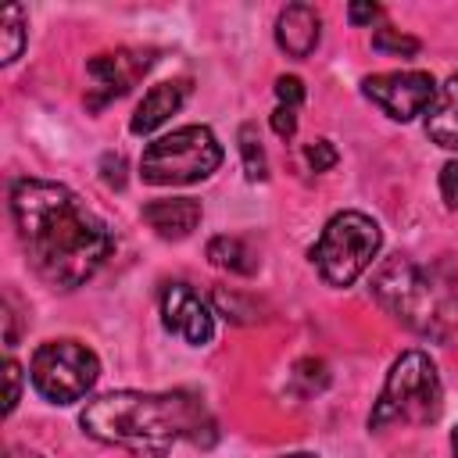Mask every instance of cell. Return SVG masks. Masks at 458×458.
<instances>
[{"label":"cell","instance_id":"6da1fadb","mask_svg":"<svg viewBox=\"0 0 458 458\" xmlns=\"http://www.w3.org/2000/svg\"><path fill=\"white\" fill-rule=\"evenodd\" d=\"M11 215L29 268L54 290L82 286L114 250L107 222L61 182L18 179L11 186Z\"/></svg>","mask_w":458,"mask_h":458},{"label":"cell","instance_id":"7a4b0ae2","mask_svg":"<svg viewBox=\"0 0 458 458\" xmlns=\"http://www.w3.org/2000/svg\"><path fill=\"white\" fill-rule=\"evenodd\" d=\"M86 437L122 447L132 458H168L179 440L215 444V419L197 394L186 390H111L79 411Z\"/></svg>","mask_w":458,"mask_h":458},{"label":"cell","instance_id":"3957f363","mask_svg":"<svg viewBox=\"0 0 458 458\" xmlns=\"http://www.w3.org/2000/svg\"><path fill=\"white\" fill-rule=\"evenodd\" d=\"M372 293L401 326L422 336L447 340L451 333H458V293L433 272L415 265L408 254H390L379 261Z\"/></svg>","mask_w":458,"mask_h":458},{"label":"cell","instance_id":"277c9868","mask_svg":"<svg viewBox=\"0 0 458 458\" xmlns=\"http://www.w3.org/2000/svg\"><path fill=\"white\" fill-rule=\"evenodd\" d=\"M444 411V383L426 351H404L386 379L383 390L369 411V429L386 426H433Z\"/></svg>","mask_w":458,"mask_h":458},{"label":"cell","instance_id":"5b68a950","mask_svg":"<svg viewBox=\"0 0 458 458\" xmlns=\"http://www.w3.org/2000/svg\"><path fill=\"white\" fill-rule=\"evenodd\" d=\"M222 165V143L208 125H182L143 147L140 179L150 186H190L215 175Z\"/></svg>","mask_w":458,"mask_h":458},{"label":"cell","instance_id":"8992f818","mask_svg":"<svg viewBox=\"0 0 458 458\" xmlns=\"http://www.w3.org/2000/svg\"><path fill=\"white\" fill-rule=\"evenodd\" d=\"M379 247L383 233L376 218H369L365 211H336L311 247V265L318 268L322 283L351 286L372 265Z\"/></svg>","mask_w":458,"mask_h":458},{"label":"cell","instance_id":"52a82bcc","mask_svg":"<svg viewBox=\"0 0 458 458\" xmlns=\"http://www.w3.org/2000/svg\"><path fill=\"white\" fill-rule=\"evenodd\" d=\"M29 379L43 401L72 404V401H82L100 379V358L82 340H72V336L47 340L32 351Z\"/></svg>","mask_w":458,"mask_h":458},{"label":"cell","instance_id":"ba28073f","mask_svg":"<svg viewBox=\"0 0 458 458\" xmlns=\"http://www.w3.org/2000/svg\"><path fill=\"white\" fill-rule=\"evenodd\" d=\"M361 93L394 122H411L415 114H426L437 97V79L429 72H379L361 79Z\"/></svg>","mask_w":458,"mask_h":458},{"label":"cell","instance_id":"9c48e42d","mask_svg":"<svg viewBox=\"0 0 458 458\" xmlns=\"http://www.w3.org/2000/svg\"><path fill=\"white\" fill-rule=\"evenodd\" d=\"M154 64V50H132V47H118L107 54H93L86 61V107L100 111L104 104L118 100L122 93H129L136 86L140 75H147V68Z\"/></svg>","mask_w":458,"mask_h":458},{"label":"cell","instance_id":"30bf717a","mask_svg":"<svg viewBox=\"0 0 458 458\" xmlns=\"http://www.w3.org/2000/svg\"><path fill=\"white\" fill-rule=\"evenodd\" d=\"M161 322L168 333L182 336L190 347H204L215 340V311L186 283H168L161 290Z\"/></svg>","mask_w":458,"mask_h":458},{"label":"cell","instance_id":"8fae6325","mask_svg":"<svg viewBox=\"0 0 458 458\" xmlns=\"http://www.w3.org/2000/svg\"><path fill=\"white\" fill-rule=\"evenodd\" d=\"M322 39V18L311 4H286L276 18V43L290 57H311Z\"/></svg>","mask_w":458,"mask_h":458},{"label":"cell","instance_id":"7c38bea8","mask_svg":"<svg viewBox=\"0 0 458 458\" xmlns=\"http://www.w3.org/2000/svg\"><path fill=\"white\" fill-rule=\"evenodd\" d=\"M186 97H190V79H168V82L150 86L143 93V100L136 104L132 118H129V132L132 136H150L157 125H165L182 107Z\"/></svg>","mask_w":458,"mask_h":458},{"label":"cell","instance_id":"4fadbf2b","mask_svg":"<svg viewBox=\"0 0 458 458\" xmlns=\"http://www.w3.org/2000/svg\"><path fill=\"white\" fill-rule=\"evenodd\" d=\"M200 200L193 197H161L143 204V222L161 236V240H186L200 225Z\"/></svg>","mask_w":458,"mask_h":458},{"label":"cell","instance_id":"5bb4252c","mask_svg":"<svg viewBox=\"0 0 458 458\" xmlns=\"http://www.w3.org/2000/svg\"><path fill=\"white\" fill-rule=\"evenodd\" d=\"M426 136L444 150H458V72L437 86V97L426 111Z\"/></svg>","mask_w":458,"mask_h":458},{"label":"cell","instance_id":"9a60e30c","mask_svg":"<svg viewBox=\"0 0 458 458\" xmlns=\"http://www.w3.org/2000/svg\"><path fill=\"white\" fill-rule=\"evenodd\" d=\"M208 261L215 268L233 272V276H254L258 272V254L240 236H211L208 240Z\"/></svg>","mask_w":458,"mask_h":458},{"label":"cell","instance_id":"2e32d148","mask_svg":"<svg viewBox=\"0 0 458 458\" xmlns=\"http://www.w3.org/2000/svg\"><path fill=\"white\" fill-rule=\"evenodd\" d=\"M290 386H293V394L297 397H315V394H322L326 386H329V369H326V361H318V358H301V361H293V369H290Z\"/></svg>","mask_w":458,"mask_h":458},{"label":"cell","instance_id":"e0dca14e","mask_svg":"<svg viewBox=\"0 0 458 458\" xmlns=\"http://www.w3.org/2000/svg\"><path fill=\"white\" fill-rule=\"evenodd\" d=\"M0 39H4V50H0V61L4 64H14L25 50V7H7L0 14Z\"/></svg>","mask_w":458,"mask_h":458},{"label":"cell","instance_id":"ac0fdd59","mask_svg":"<svg viewBox=\"0 0 458 458\" xmlns=\"http://www.w3.org/2000/svg\"><path fill=\"white\" fill-rule=\"evenodd\" d=\"M240 157H243V172H247L250 182H261L268 175L265 147H261V136H258V125L254 122H243L240 125Z\"/></svg>","mask_w":458,"mask_h":458},{"label":"cell","instance_id":"d6986e66","mask_svg":"<svg viewBox=\"0 0 458 458\" xmlns=\"http://www.w3.org/2000/svg\"><path fill=\"white\" fill-rule=\"evenodd\" d=\"M372 50H379V54H397V57H415V54H419V39H415V36H404V32H397V29H390V25H383V29H376V36H372Z\"/></svg>","mask_w":458,"mask_h":458},{"label":"cell","instance_id":"ffe728a7","mask_svg":"<svg viewBox=\"0 0 458 458\" xmlns=\"http://www.w3.org/2000/svg\"><path fill=\"white\" fill-rule=\"evenodd\" d=\"M304 157H308V168L311 172H329L336 165V147L329 140H315V143H308Z\"/></svg>","mask_w":458,"mask_h":458},{"label":"cell","instance_id":"44dd1931","mask_svg":"<svg viewBox=\"0 0 458 458\" xmlns=\"http://www.w3.org/2000/svg\"><path fill=\"white\" fill-rule=\"evenodd\" d=\"M276 97H279L283 107H301V100H304V82H301L297 75H279V79H276Z\"/></svg>","mask_w":458,"mask_h":458},{"label":"cell","instance_id":"7402d4cb","mask_svg":"<svg viewBox=\"0 0 458 458\" xmlns=\"http://www.w3.org/2000/svg\"><path fill=\"white\" fill-rule=\"evenodd\" d=\"M440 197L451 211H458V161H447L440 168Z\"/></svg>","mask_w":458,"mask_h":458},{"label":"cell","instance_id":"603a6c76","mask_svg":"<svg viewBox=\"0 0 458 458\" xmlns=\"http://www.w3.org/2000/svg\"><path fill=\"white\" fill-rule=\"evenodd\" d=\"M100 175H104L107 186L122 190V186H125V157H122V154H104V161H100Z\"/></svg>","mask_w":458,"mask_h":458},{"label":"cell","instance_id":"cb8c5ba5","mask_svg":"<svg viewBox=\"0 0 458 458\" xmlns=\"http://www.w3.org/2000/svg\"><path fill=\"white\" fill-rule=\"evenodd\" d=\"M4 369H7V401H4V411L11 415L18 408V401H21V365L14 358H7Z\"/></svg>","mask_w":458,"mask_h":458},{"label":"cell","instance_id":"d4e9b609","mask_svg":"<svg viewBox=\"0 0 458 458\" xmlns=\"http://www.w3.org/2000/svg\"><path fill=\"white\" fill-rule=\"evenodd\" d=\"M272 129H276V136H283V140H290L293 132H297V107H276L272 111Z\"/></svg>","mask_w":458,"mask_h":458},{"label":"cell","instance_id":"484cf974","mask_svg":"<svg viewBox=\"0 0 458 458\" xmlns=\"http://www.w3.org/2000/svg\"><path fill=\"white\" fill-rule=\"evenodd\" d=\"M347 18H351L354 25L376 21V18H379V7H376V4H351V7H347Z\"/></svg>","mask_w":458,"mask_h":458},{"label":"cell","instance_id":"4316f807","mask_svg":"<svg viewBox=\"0 0 458 458\" xmlns=\"http://www.w3.org/2000/svg\"><path fill=\"white\" fill-rule=\"evenodd\" d=\"M451 454H454V458H458V426H454V429H451Z\"/></svg>","mask_w":458,"mask_h":458},{"label":"cell","instance_id":"83f0119b","mask_svg":"<svg viewBox=\"0 0 458 458\" xmlns=\"http://www.w3.org/2000/svg\"><path fill=\"white\" fill-rule=\"evenodd\" d=\"M279 458H318V454H311V451H297V454H279Z\"/></svg>","mask_w":458,"mask_h":458},{"label":"cell","instance_id":"f1b7e54d","mask_svg":"<svg viewBox=\"0 0 458 458\" xmlns=\"http://www.w3.org/2000/svg\"><path fill=\"white\" fill-rule=\"evenodd\" d=\"M11 458H43V454H11Z\"/></svg>","mask_w":458,"mask_h":458}]
</instances>
